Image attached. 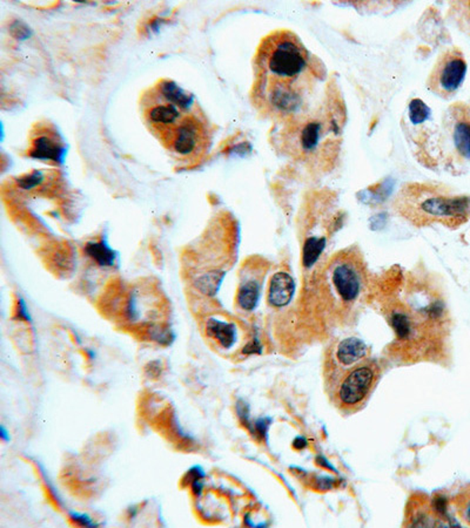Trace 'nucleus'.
Returning a JSON list of instances; mask_svg holds the SVG:
<instances>
[{
    "mask_svg": "<svg viewBox=\"0 0 470 528\" xmlns=\"http://www.w3.org/2000/svg\"><path fill=\"white\" fill-rule=\"evenodd\" d=\"M151 337L155 341H157V342L160 343V344H164V345H167V344L172 342L173 338L172 334H171L169 329H164L162 326L152 329Z\"/></svg>",
    "mask_w": 470,
    "mask_h": 528,
    "instance_id": "obj_22",
    "label": "nucleus"
},
{
    "mask_svg": "<svg viewBox=\"0 0 470 528\" xmlns=\"http://www.w3.org/2000/svg\"><path fill=\"white\" fill-rule=\"evenodd\" d=\"M470 200L466 197L434 195L427 190H407L398 200V209L415 225L429 221H459L466 216Z\"/></svg>",
    "mask_w": 470,
    "mask_h": 528,
    "instance_id": "obj_4",
    "label": "nucleus"
},
{
    "mask_svg": "<svg viewBox=\"0 0 470 528\" xmlns=\"http://www.w3.org/2000/svg\"><path fill=\"white\" fill-rule=\"evenodd\" d=\"M368 357V348L358 338H346L338 343L330 351L327 358L325 376L333 375L335 372L352 368Z\"/></svg>",
    "mask_w": 470,
    "mask_h": 528,
    "instance_id": "obj_8",
    "label": "nucleus"
},
{
    "mask_svg": "<svg viewBox=\"0 0 470 528\" xmlns=\"http://www.w3.org/2000/svg\"><path fill=\"white\" fill-rule=\"evenodd\" d=\"M207 334L219 342L225 349H230L237 341V328L233 323L219 321L216 318H209L206 324Z\"/></svg>",
    "mask_w": 470,
    "mask_h": 528,
    "instance_id": "obj_12",
    "label": "nucleus"
},
{
    "mask_svg": "<svg viewBox=\"0 0 470 528\" xmlns=\"http://www.w3.org/2000/svg\"><path fill=\"white\" fill-rule=\"evenodd\" d=\"M206 140L205 124L197 115L188 113L162 141L174 155L188 161L202 153Z\"/></svg>",
    "mask_w": 470,
    "mask_h": 528,
    "instance_id": "obj_5",
    "label": "nucleus"
},
{
    "mask_svg": "<svg viewBox=\"0 0 470 528\" xmlns=\"http://www.w3.org/2000/svg\"><path fill=\"white\" fill-rule=\"evenodd\" d=\"M223 275H225L223 272H212L201 276L200 279H197V289L200 290L201 293H207V295L212 296L219 290L220 284L223 282Z\"/></svg>",
    "mask_w": 470,
    "mask_h": 528,
    "instance_id": "obj_18",
    "label": "nucleus"
},
{
    "mask_svg": "<svg viewBox=\"0 0 470 528\" xmlns=\"http://www.w3.org/2000/svg\"><path fill=\"white\" fill-rule=\"evenodd\" d=\"M155 90L158 91L159 93L162 94L166 100L176 105L183 111H190L192 105H193V97L176 85V82L164 80L155 87Z\"/></svg>",
    "mask_w": 470,
    "mask_h": 528,
    "instance_id": "obj_11",
    "label": "nucleus"
},
{
    "mask_svg": "<svg viewBox=\"0 0 470 528\" xmlns=\"http://www.w3.org/2000/svg\"><path fill=\"white\" fill-rule=\"evenodd\" d=\"M321 128L322 127L319 122H309L303 127L301 136H300V143H301V148L303 152L309 153L318 146V143L321 139Z\"/></svg>",
    "mask_w": 470,
    "mask_h": 528,
    "instance_id": "obj_15",
    "label": "nucleus"
},
{
    "mask_svg": "<svg viewBox=\"0 0 470 528\" xmlns=\"http://www.w3.org/2000/svg\"><path fill=\"white\" fill-rule=\"evenodd\" d=\"M259 66L266 100L280 114L302 107L313 82L312 58L298 37L279 31L263 41Z\"/></svg>",
    "mask_w": 470,
    "mask_h": 528,
    "instance_id": "obj_1",
    "label": "nucleus"
},
{
    "mask_svg": "<svg viewBox=\"0 0 470 528\" xmlns=\"http://www.w3.org/2000/svg\"><path fill=\"white\" fill-rule=\"evenodd\" d=\"M323 246H325V239H318V237H311L307 239L303 246V255H302V263L306 268L312 267L320 257V253H322Z\"/></svg>",
    "mask_w": 470,
    "mask_h": 528,
    "instance_id": "obj_16",
    "label": "nucleus"
},
{
    "mask_svg": "<svg viewBox=\"0 0 470 528\" xmlns=\"http://www.w3.org/2000/svg\"><path fill=\"white\" fill-rule=\"evenodd\" d=\"M40 180H41V174L38 171H34L32 174L27 175L25 178L19 180V186L22 187L24 190H31L40 183Z\"/></svg>",
    "mask_w": 470,
    "mask_h": 528,
    "instance_id": "obj_23",
    "label": "nucleus"
},
{
    "mask_svg": "<svg viewBox=\"0 0 470 528\" xmlns=\"http://www.w3.org/2000/svg\"><path fill=\"white\" fill-rule=\"evenodd\" d=\"M379 368L367 358L352 368L326 376V384L330 398L339 410L353 414L359 410L370 398L377 385Z\"/></svg>",
    "mask_w": 470,
    "mask_h": 528,
    "instance_id": "obj_3",
    "label": "nucleus"
},
{
    "mask_svg": "<svg viewBox=\"0 0 470 528\" xmlns=\"http://www.w3.org/2000/svg\"><path fill=\"white\" fill-rule=\"evenodd\" d=\"M19 317L24 318V319H29L30 321V315L29 312L26 311V305L22 300L19 301Z\"/></svg>",
    "mask_w": 470,
    "mask_h": 528,
    "instance_id": "obj_27",
    "label": "nucleus"
},
{
    "mask_svg": "<svg viewBox=\"0 0 470 528\" xmlns=\"http://www.w3.org/2000/svg\"><path fill=\"white\" fill-rule=\"evenodd\" d=\"M466 64L457 51H448L438 59L428 79V88L447 97L455 93L466 78Z\"/></svg>",
    "mask_w": 470,
    "mask_h": 528,
    "instance_id": "obj_6",
    "label": "nucleus"
},
{
    "mask_svg": "<svg viewBox=\"0 0 470 528\" xmlns=\"http://www.w3.org/2000/svg\"><path fill=\"white\" fill-rule=\"evenodd\" d=\"M294 279L287 272H278L272 277L268 289V302L272 307L287 305L294 295Z\"/></svg>",
    "mask_w": 470,
    "mask_h": 528,
    "instance_id": "obj_9",
    "label": "nucleus"
},
{
    "mask_svg": "<svg viewBox=\"0 0 470 528\" xmlns=\"http://www.w3.org/2000/svg\"><path fill=\"white\" fill-rule=\"evenodd\" d=\"M457 510L459 517H462L466 524H470V491H466L459 496L457 500Z\"/></svg>",
    "mask_w": 470,
    "mask_h": 528,
    "instance_id": "obj_21",
    "label": "nucleus"
},
{
    "mask_svg": "<svg viewBox=\"0 0 470 528\" xmlns=\"http://www.w3.org/2000/svg\"><path fill=\"white\" fill-rule=\"evenodd\" d=\"M65 150L64 147L54 136H38L33 140L32 147L30 150V155L40 160H51L54 162L63 160Z\"/></svg>",
    "mask_w": 470,
    "mask_h": 528,
    "instance_id": "obj_10",
    "label": "nucleus"
},
{
    "mask_svg": "<svg viewBox=\"0 0 470 528\" xmlns=\"http://www.w3.org/2000/svg\"><path fill=\"white\" fill-rule=\"evenodd\" d=\"M187 477H188V482L192 485L194 494L200 496L202 486H204V478L206 477L204 470L200 466H194L188 471Z\"/></svg>",
    "mask_w": 470,
    "mask_h": 528,
    "instance_id": "obj_20",
    "label": "nucleus"
},
{
    "mask_svg": "<svg viewBox=\"0 0 470 528\" xmlns=\"http://www.w3.org/2000/svg\"><path fill=\"white\" fill-rule=\"evenodd\" d=\"M260 297V283L255 279H249L241 283L237 293V303L244 310H254L258 305Z\"/></svg>",
    "mask_w": 470,
    "mask_h": 528,
    "instance_id": "obj_13",
    "label": "nucleus"
},
{
    "mask_svg": "<svg viewBox=\"0 0 470 528\" xmlns=\"http://www.w3.org/2000/svg\"><path fill=\"white\" fill-rule=\"evenodd\" d=\"M325 296L338 311H349L366 286V274L359 257L340 253L330 260L322 275Z\"/></svg>",
    "mask_w": 470,
    "mask_h": 528,
    "instance_id": "obj_2",
    "label": "nucleus"
},
{
    "mask_svg": "<svg viewBox=\"0 0 470 528\" xmlns=\"http://www.w3.org/2000/svg\"><path fill=\"white\" fill-rule=\"evenodd\" d=\"M70 517H71V519H72L74 522L80 524V526H85V527H97L96 522H94L89 515H86V514L71 513L70 514Z\"/></svg>",
    "mask_w": 470,
    "mask_h": 528,
    "instance_id": "obj_24",
    "label": "nucleus"
},
{
    "mask_svg": "<svg viewBox=\"0 0 470 528\" xmlns=\"http://www.w3.org/2000/svg\"><path fill=\"white\" fill-rule=\"evenodd\" d=\"M0 435H1V439L5 440V442H8V440H10V435H8V430H6L4 426L0 428Z\"/></svg>",
    "mask_w": 470,
    "mask_h": 528,
    "instance_id": "obj_28",
    "label": "nucleus"
},
{
    "mask_svg": "<svg viewBox=\"0 0 470 528\" xmlns=\"http://www.w3.org/2000/svg\"><path fill=\"white\" fill-rule=\"evenodd\" d=\"M431 115V110L424 101L414 99L410 104V119L414 125H420L426 121Z\"/></svg>",
    "mask_w": 470,
    "mask_h": 528,
    "instance_id": "obj_19",
    "label": "nucleus"
},
{
    "mask_svg": "<svg viewBox=\"0 0 470 528\" xmlns=\"http://www.w3.org/2000/svg\"><path fill=\"white\" fill-rule=\"evenodd\" d=\"M188 113L190 112L183 111L181 108L166 100L157 90L148 98V104L144 107L145 119L151 127L152 132L158 134L162 140L169 136Z\"/></svg>",
    "mask_w": 470,
    "mask_h": 528,
    "instance_id": "obj_7",
    "label": "nucleus"
},
{
    "mask_svg": "<svg viewBox=\"0 0 470 528\" xmlns=\"http://www.w3.org/2000/svg\"><path fill=\"white\" fill-rule=\"evenodd\" d=\"M86 253L101 267H111L115 263V255L104 242L87 243Z\"/></svg>",
    "mask_w": 470,
    "mask_h": 528,
    "instance_id": "obj_14",
    "label": "nucleus"
},
{
    "mask_svg": "<svg viewBox=\"0 0 470 528\" xmlns=\"http://www.w3.org/2000/svg\"><path fill=\"white\" fill-rule=\"evenodd\" d=\"M267 426H268V423H267V421L266 419H260V421H256L255 423V430H256V432H258L259 435H265L266 431H267Z\"/></svg>",
    "mask_w": 470,
    "mask_h": 528,
    "instance_id": "obj_25",
    "label": "nucleus"
},
{
    "mask_svg": "<svg viewBox=\"0 0 470 528\" xmlns=\"http://www.w3.org/2000/svg\"><path fill=\"white\" fill-rule=\"evenodd\" d=\"M454 141L459 153L470 159V124L459 122L454 131Z\"/></svg>",
    "mask_w": 470,
    "mask_h": 528,
    "instance_id": "obj_17",
    "label": "nucleus"
},
{
    "mask_svg": "<svg viewBox=\"0 0 470 528\" xmlns=\"http://www.w3.org/2000/svg\"><path fill=\"white\" fill-rule=\"evenodd\" d=\"M253 352H260V345L256 341L249 343L244 349V354H253Z\"/></svg>",
    "mask_w": 470,
    "mask_h": 528,
    "instance_id": "obj_26",
    "label": "nucleus"
}]
</instances>
